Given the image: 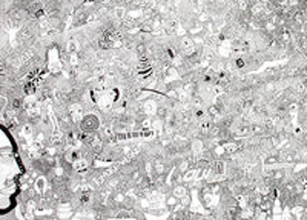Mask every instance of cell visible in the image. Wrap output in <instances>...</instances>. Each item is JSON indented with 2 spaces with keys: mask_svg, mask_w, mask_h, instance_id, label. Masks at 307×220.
I'll return each instance as SVG.
<instances>
[{
  "mask_svg": "<svg viewBox=\"0 0 307 220\" xmlns=\"http://www.w3.org/2000/svg\"><path fill=\"white\" fill-rule=\"evenodd\" d=\"M81 128L84 131H95L98 128V119L95 116H88L83 122H81Z\"/></svg>",
  "mask_w": 307,
  "mask_h": 220,
  "instance_id": "obj_1",
  "label": "cell"
}]
</instances>
